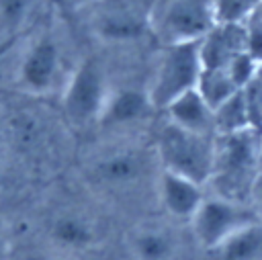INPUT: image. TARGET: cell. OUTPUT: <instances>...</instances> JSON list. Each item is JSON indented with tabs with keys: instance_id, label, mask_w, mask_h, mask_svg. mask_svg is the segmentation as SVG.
<instances>
[{
	"instance_id": "1",
	"label": "cell",
	"mask_w": 262,
	"mask_h": 260,
	"mask_svg": "<svg viewBox=\"0 0 262 260\" xmlns=\"http://www.w3.org/2000/svg\"><path fill=\"white\" fill-rule=\"evenodd\" d=\"M215 141V135L192 133L168 121L158 133L156 154L162 170L178 174L203 186L213 176Z\"/></svg>"
},
{
	"instance_id": "3",
	"label": "cell",
	"mask_w": 262,
	"mask_h": 260,
	"mask_svg": "<svg viewBox=\"0 0 262 260\" xmlns=\"http://www.w3.org/2000/svg\"><path fill=\"white\" fill-rule=\"evenodd\" d=\"M203 74L199 41L166 45L154 82L147 90L154 109L166 111L176 98L196 88Z\"/></svg>"
},
{
	"instance_id": "17",
	"label": "cell",
	"mask_w": 262,
	"mask_h": 260,
	"mask_svg": "<svg viewBox=\"0 0 262 260\" xmlns=\"http://www.w3.org/2000/svg\"><path fill=\"white\" fill-rule=\"evenodd\" d=\"M213 119H215V133L219 135H231L252 129V117L248 111V100L244 90L235 92L229 100L217 106L213 111Z\"/></svg>"
},
{
	"instance_id": "12",
	"label": "cell",
	"mask_w": 262,
	"mask_h": 260,
	"mask_svg": "<svg viewBox=\"0 0 262 260\" xmlns=\"http://www.w3.org/2000/svg\"><path fill=\"white\" fill-rule=\"evenodd\" d=\"M149 23L143 20L129 4L115 0L104 4L94 20V29L102 39L108 41H125V39H137Z\"/></svg>"
},
{
	"instance_id": "25",
	"label": "cell",
	"mask_w": 262,
	"mask_h": 260,
	"mask_svg": "<svg viewBox=\"0 0 262 260\" xmlns=\"http://www.w3.org/2000/svg\"><path fill=\"white\" fill-rule=\"evenodd\" d=\"M260 166H262V151H260Z\"/></svg>"
},
{
	"instance_id": "18",
	"label": "cell",
	"mask_w": 262,
	"mask_h": 260,
	"mask_svg": "<svg viewBox=\"0 0 262 260\" xmlns=\"http://www.w3.org/2000/svg\"><path fill=\"white\" fill-rule=\"evenodd\" d=\"M196 90L213 111L221 106L225 100H229L235 92H239V88L229 78L227 70H203Z\"/></svg>"
},
{
	"instance_id": "24",
	"label": "cell",
	"mask_w": 262,
	"mask_h": 260,
	"mask_svg": "<svg viewBox=\"0 0 262 260\" xmlns=\"http://www.w3.org/2000/svg\"><path fill=\"white\" fill-rule=\"evenodd\" d=\"M254 16H256V18L260 20V25H262V14H258V12H254Z\"/></svg>"
},
{
	"instance_id": "14",
	"label": "cell",
	"mask_w": 262,
	"mask_h": 260,
	"mask_svg": "<svg viewBox=\"0 0 262 260\" xmlns=\"http://www.w3.org/2000/svg\"><path fill=\"white\" fill-rule=\"evenodd\" d=\"M166 113H168V121L180 129L203 135H215L213 109L207 104V100L201 96L196 88L176 98L166 109Z\"/></svg>"
},
{
	"instance_id": "4",
	"label": "cell",
	"mask_w": 262,
	"mask_h": 260,
	"mask_svg": "<svg viewBox=\"0 0 262 260\" xmlns=\"http://www.w3.org/2000/svg\"><path fill=\"white\" fill-rule=\"evenodd\" d=\"M256 160H260V154L256 149L252 129L231 133V135H219L215 141V166L211 180L217 182L219 197L237 201V194L242 188H248L256 178L258 172H254Z\"/></svg>"
},
{
	"instance_id": "11",
	"label": "cell",
	"mask_w": 262,
	"mask_h": 260,
	"mask_svg": "<svg viewBox=\"0 0 262 260\" xmlns=\"http://www.w3.org/2000/svg\"><path fill=\"white\" fill-rule=\"evenodd\" d=\"M129 252L133 260H174L178 237L168 225L145 223L131 233Z\"/></svg>"
},
{
	"instance_id": "10",
	"label": "cell",
	"mask_w": 262,
	"mask_h": 260,
	"mask_svg": "<svg viewBox=\"0 0 262 260\" xmlns=\"http://www.w3.org/2000/svg\"><path fill=\"white\" fill-rule=\"evenodd\" d=\"M49 240L61 252L84 254L98 246V229L84 215L63 213L53 219L49 227Z\"/></svg>"
},
{
	"instance_id": "21",
	"label": "cell",
	"mask_w": 262,
	"mask_h": 260,
	"mask_svg": "<svg viewBox=\"0 0 262 260\" xmlns=\"http://www.w3.org/2000/svg\"><path fill=\"white\" fill-rule=\"evenodd\" d=\"M250 199L254 203V213L262 221V170L256 174V178H254V182L250 186Z\"/></svg>"
},
{
	"instance_id": "22",
	"label": "cell",
	"mask_w": 262,
	"mask_h": 260,
	"mask_svg": "<svg viewBox=\"0 0 262 260\" xmlns=\"http://www.w3.org/2000/svg\"><path fill=\"white\" fill-rule=\"evenodd\" d=\"M61 4H66V6H72V8H78V6H84V4H88V2H92V0H59Z\"/></svg>"
},
{
	"instance_id": "7",
	"label": "cell",
	"mask_w": 262,
	"mask_h": 260,
	"mask_svg": "<svg viewBox=\"0 0 262 260\" xmlns=\"http://www.w3.org/2000/svg\"><path fill=\"white\" fill-rule=\"evenodd\" d=\"M59 45L51 35L35 39L23 55L18 68V80L25 90L33 94H43L53 88L59 74Z\"/></svg>"
},
{
	"instance_id": "5",
	"label": "cell",
	"mask_w": 262,
	"mask_h": 260,
	"mask_svg": "<svg viewBox=\"0 0 262 260\" xmlns=\"http://www.w3.org/2000/svg\"><path fill=\"white\" fill-rule=\"evenodd\" d=\"M106 100H108V90L100 61L92 57L84 59L74 70V74L70 76L63 88L61 106L66 117L74 125L98 123Z\"/></svg>"
},
{
	"instance_id": "6",
	"label": "cell",
	"mask_w": 262,
	"mask_h": 260,
	"mask_svg": "<svg viewBox=\"0 0 262 260\" xmlns=\"http://www.w3.org/2000/svg\"><path fill=\"white\" fill-rule=\"evenodd\" d=\"M256 221L260 219L254 213V209H248L246 205L237 201H229V199L215 194L209 199L205 197L199 211L190 219V227H192V235L196 244L203 250L211 252L213 248L223 244L229 235H233L242 227L256 223Z\"/></svg>"
},
{
	"instance_id": "16",
	"label": "cell",
	"mask_w": 262,
	"mask_h": 260,
	"mask_svg": "<svg viewBox=\"0 0 262 260\" xmlns=\"http://www.w3.org/2000/svg\"><path fill=\"white\" fill-rule=\"evenodd\" d=\"M207 254L211 260H262V221L242 227Z\"/></svg>"
},
{
	"instance_id": "19",
	"label": "cell",
	"mask_w": 262,
	"mask_h": 260,
	"mask_svg": "<svg viewBox=\"0 0 262 260\" xmlns=\"http://www.w3.org/2000/svg\"><path fill=\"white\" fill-rule=\"evenodd\" d=\"M37 0H0V43L16 35L29 20Z\"/></svg>"
},
{
	"instance_id": "8",
	"label": "cell",
	"mask_w": 262,
	"mask_h": 260,
	"mask_svg": "<svg viewBox=\"0 0 262 260\" xmlns=\"http://www.w3.org/2000/svg\"><path fill=\"white\" fill-rule=\"evenodd\" d=\"M246 23H217L201 41L203 70H225L229 61L246 51Z\"/></svg>"
},
{
	"instance_id": "20",
	"label": "cell",
	"mask_w": 262,
	"mask_h": 260,
	"mask_svg": "<svg viewBox=\"0 0 262 260\" xmlns=\"http://www.w3.org/2000/svg\"><path fill=\"white\" fill-rule=\"evenodd\" d=\"M262 8V0H215L217 23H246Z\"/></svg>"
},
{
	"instance_id": "15",
	"label": "cell",
	"mask_w": 262,
	"mask_h": 260,
	"mask_svg": "<svg viewBox=\"0 0 262 260\" xmlns=\"http://www.w3.org/2000/svg\"><path fill=\"white\" fill-rule=\"evenodd\" d=\"M151 102L147 92L133 90V88H123L117 90L115 94H108V100L104 104V111L100 115L98 125L113 129V127H125L141 121L147 111H151Z\"/></svg>"
},
{
	"instance_id": "9",
	"label": "cell",
	"mask_w": 262,
	"mask_h": 260,
	"mask_svg": "<svg viewBox=\"0 0 262 260\" xmlns=\"http://www.w3.org/2000/svg\"><path fill=\"white\" fill-rule=\"evenodd\" d=\"M158 194H160L164 211L172 219L188 221V223L194 217V213L199 211L201 203L205 201L201 184H196V182H192L188 178H182L178 174L166 172V170L160 172Z\"/></svg>"
},
{
	"instance_id": "13",
	"label": "cell",
	"mask_w": 262,
	"mask_h": 260,
	"mask_svg": "<svg viewBox=\"0 0 262 260\" xmlns=\"http://www.w3.org/2000/svg\"><path fill=\"white\" fill-rule=\"evenodd\" d=\"M145 170V160L137 151H115L104 156L92 168V176L98 184L108 188H127L139 182Z\"/></svg>"
},
{
	"instance_id": "23",
	"label": "cell",
	"mask_w": 262,
	"mask_h": 260,
	"mask_svg": "<svg viewBox=\"0 0 262 260\" xmlns=\"http://www.w3.org/2000/svg\"><path fill=\"white\" fill-rule=\"evenodd\" d=\"M4 248H6V244H4V237H2V233H0V258H2V254H4Z\"/></svg>"
},
{
	"instance_id": "2",
	"label": "cell",
	"mask_w": 262,
	"mask_h": 260,
	"mask_svg": "<svg viewBox=\"0 0 262 260\" xmlns=\"http://www.w3.org/2000/svg\"><path fill=\"white\" fill-rule=\"evenodd\" d=\"M147 23L164 47L201 41L217 25L215 0H158Z\"/></svg>"
}]
</instances>
